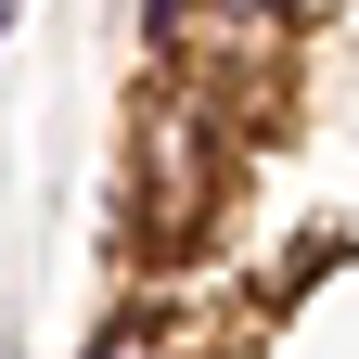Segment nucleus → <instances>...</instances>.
I'll return each instance as SVG.
<instances>
[{
	"mask_svg": "<svg viewBox=\"0 0 359 359\" xmlns=\"http://www.w3.org/2000/svg\"><path fill=\"white\" fill-rule=\"evenodd\" d=\"M128 218H142V244H193L205 218H218V193H231V142H218V103L205 90H180V77H154L142 103H128Z\"/></svg>",
	"mask_w": 359,
	"mask_h": 359,
	"instance_id": "nucleus-1",
	"label": "nucleus"
},
{
	"mask_svg": "<svg viewBox=\"0 0 359 359\" xmlns=\"http://www.w3.org/2000/svg\"><path fill=\"white\" fill-rule=\"evenodd\" d=\"M295 13L308 0H193V26H218V39H295Z\"/></svg>",
	"mask_w": 359,
	"mask_h": 359,
	"instance_id": "nucleus-2",
	"label": "nucleus"
}]
</instances>
